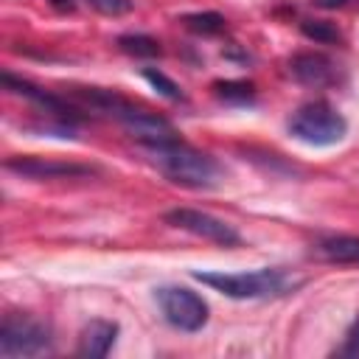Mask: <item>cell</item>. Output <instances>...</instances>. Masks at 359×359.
I'll use <instances>...</instances> for the list:
<instances>
[{
  "label": "cell",
  "mask_w": 359,
  "mask_h": 359,
  "mask_svg": "<svg viewBox=\"0 0 359 359\" xmlns=\"http://www.w3.org/2000/svg\"><path fill=\"white\" fill-rule=\"evenodd\" d=\"M314 255L328 264H359V236H325L314 244Z\"/></svg>",
  "instance_id": "cell-12"
},
{
  "label": "cell",
  "mask_w": 359,
  "mask_h": 359,
  "mask_svg": "<svg viewBox=\"0 0 359 359\" xmlns=\"http://www.w3.org/2000/svg\"><path fill=\"white\" fill-rule=\"evenodd\" d=\"M50 342V328L28 314H6L0 323V353L6 359L48 353Z\"/></svg>",
  "instance_id": "cell-4"
},
{
  "label": "cell",
  "mask_w": 359,
  "mask_h": 359,
  "mask_svg": "<svg viewBox=\"0 0 359 359\" xmlns=\"http://www.w3.org/2000/svg\"><path fill=\"white\" fill-rule=\"evenodd\" d=\"M300 34H303L306 39L320 42V45H334V42L342 39L339 28H337L334 22H328V20H303V22H300Z\"/></svg>",
  "instance_id": "cell-16"
},
{
  "label": "cell",
  "mask_w": 359,
  "mask_h": 359,
  "mask_svg": "<svg viewBox=\"0 0 359 359\" xmlns=\"http://www.w3.org/2000/svg\"><path fill=\"white\" fill-rule=\"evenodd\" d=\"M157 303H160L163 317L174 328L185 331V334H194L208 323V303L196 292H191L185 286H163V289H157Z\"/></svg>",
  "instance_id": "cell-5"
},
{
  "label": "cell",
  "mask_w": 359,
  "mask_h": 359,
  "mask_svg": "<svg viewBox=\"0 0 359 359\" xmlns=\"http://www.w3.org/2000/svg\"><path fill=\"white\" fill-rule=\"evenodd\" d=\"M337 353L339 356H359V317L351 323V328L345 334V342H342V348Z\"/></svg>",
  "instance_id": "cell-19"
},
{
  "label": "cell",
  "mask_w": 359,
  "mask_h": 359,
  "mask_svg": "<svg viewBox=\"0 0 359 359\" xmlns=\"http://www.w3.org/2000/svg\"><path fill=\"white\" fill-rule=\"evenodd\" d=\"M118 121H121V123L126 126V132H129L137 143H143L146 149H157V146H165V143L180 140V137H177V129H174L163 115L149 112V109H140V107H135V104H132Z\"/></svg>",
  "instance_id": "cell-8"
},
{
  "label": "cell",
  "mask_w": 359,
  "mask_h": 359,
  "mask_svg": "<svg viewBox=\"0 0 359 359\" xmlns=\"http://www.w3.org/2000/svg\"><path fill=\"white\" fill-rule=\"evenodd\" d=\"M53 8H59V11H70L73 8V0H48Z\"/></svg>",
  "instance_id": "cell-21"
},
{
  "label": "cell",
  "mask_w": 359,
  "mask_h": 359,
  "mask_svg": "<svg viewBox=\"0 0 359 359\" xmlns=\"http://www.w3.org/2000/svg\"><path fill=\"white\" fill-rule=\"evenodd\" d=\"M143 79L163 95V98H168V101H180L182 98V90H180V84L174 81V79H168L163 70H154V67H143Z\"/></svg>",
  "instance_id": "cell-17"
},
{
  "label": "cell",
  "mask_w": 359,
  "mask_h": 359,
  "mask_svg": "<svg viewBox=\"0 0 359 359\" xmlns=\"http://www.w3.org/2000/svg\"><path fill=\"white\" fill-rule=\"evenodd\" d=\"M182 25L194 34H202V36H216L224 31L227 20L219 14V11H194V14H185L182 17Z\"/></svg>",
  "instance_id": "cell-15"
},
{
  "label": "cell",
  "mask_w": 359,
  "mask_h": 359,
  "mask_svg": "<svg viewBox=\"0 0 359 359\" xmlns=\"http://www.w3.org/2000/svg\"><path fill=\"white\" fill-rule=\"evenodd\" d=\"M289 73L306 87H328L337 79V65L320 50H300L289 59Z\"/></svg>",
  "instance_id": "cell-10"
},
{
  "label": "cell",
  "mask_w": 359,
  "mask_h": 359,
  "mask_svg": "<svg viewBox=\"0 0 359 359\" xmlns=\"http://www.w3.org/2000/svg\"><path fill=\"white\" fill-rule=\"evenodd\" d=\"M118 339V323L112 320H93L81 328V337H79V348L76 353L84 356V359H101L112 351Z\"/></svg>",
  "instance_id": "cell-11"
},
{
  "label": "cell",
  "mask_w": 359,
  "mask_h": 359,
  "mask_svg": "<svg viewBox=\"0 0 359 359\" xmlns=\"http://www.w3.org/2000/svg\"><path fill=\"white\" fill-rule=\"evenodd\" d=\"M348 3L351 0H314V6H320V8H342Z\"/></svg>",
  "instance_id": "cell-20"
},
{
  "label": "cell",
  "mask_w": 359,
  "mask_h": 359,
  "mask_svg": "<svg viewBox=\"0 0 359 359\" xmlns=\"http://www.w3.org/2000/svg\"><path fill=\"white\" fill-rule=\"evenodd\" d=\"M216 98L227 104H252L255 101V84L244 79H227V81H213Z\"/></svg>",
  "instance_id": "cell-14"
},
{
  "label": "cell",
  "mask_w": 359,
  "mask_h": 359,
  "mask_svg": "<svg viewBox=\"0 0 359 359\" xmlns=\"http://www.w3.org/2000/svg\"><path fill=\"white\" fill-rule=\"evenodd\" d=\"M6 168L25 177V180H79V177H93L95 168L81 165V163H65V160H48V157H34V154H20L8 157Z\"/></svg>",
  "instance_id": "cell-7"
},
{
  "label": "cell",
  "mask_w": 359,
  "mask_h": 359,
  "mask_svg": "<svg viewBox=\"0 0 359 359\" xmlns=\"http://www.w3.org/2000/svg\"><path fill=\"white\" fill-rule=\"evenodd\" d=\"M95 11L107 14V17H121L132 11V0H87Z\"/></svg>",
  "instance_id": "cell-18"
},
{
  "label": "cell",
  "mask_w": 359,
  "mask_h": 359,
  "mask_svg": "<svg viewBox=\"0 0 359 359\" xmlns=\"http://www.w3.org/2000/svg\"><path fill=\"white\" fill-rule=\"evenodd\" d=\"M3 87H6L8 93H14V95H22V98L39 104V107H42L48 115H53L59 123H67V126H70L73 121L81 118L79 109L70 107L65 98H59V95H53V93H45L42 87H36V84H31V81H25V79H17V76H11V73H3Z\"/></svg>",
  "instance_id": "cell-9"
},
{
  "label": "cell",
  "mask_w": 359,
  "mask_h": 359,
  "mask_svg": "<svg viewBox=\"0 0 359 359\" xmlns=\"http://www.w3.org/2000/svg\"><path fill=\"white\" fill-rule=\"evenodd\" d=\"M163 219H165V224L180 227L185 233H194V236H199L205 241H213L219 247L241 244V233L233 224H227L224 219H216V216H210L205 210H196V208H174Z\"/></svg>",
  "instance_id": "cell-6"
},
{
  "label": "cell",
  "mask_w": 359,
  "mask_h": 359,
  "mask_svg": "<svg viewBox=\"0 0 359 359\" xmlns=\"http://www.w3.org/2000/svg\"><path fill=\"white\" fill-rule=\"evenodd\" d=\"M289 132L309 146H334L345 137V118L325 101H309L289 118Z\"/></svg>",
  "instance_id": "cell-3"
},
{
  "label": "cell",
  "mask_w": 359,
  "mask_h": 359,
  "mask_svg": "<svg viewBox=\"0 0 359 359\" xmlns=\"http://www.w3.org/2000/svg\"><path fill=\"white\" fill-rule=\"evenodd\" d=\"M118 48L135 59H157L163 53L160 42L149 34H121L118 36Z\"/></svg>",
  "instance_id": "cell-13"
},
{
  "label": "cell",
  "mask_w": 359,
  "mask_h": 359,
  "mask_svg": "<svg viewBox=\"0 0 359 359\" xmlns=\"http://www.w3.org/2000/svg\"><path fill=\"white\" fill-rule=\"evenodd\" d=\"M149 151L154 154V163L163 171V177H168L171 182L182 185V188H194V191L213 188L222 177V168L210 154H205L182 140H174V143H165V146H157Z\"/></svg>",
  "instance_id": "cell-2"
},
{
  "label": "cell",
  "mask_w": 359,
  "mask_h": 359,
  "mask_svg": "<svg viewBox=\"0 0 359 359\" xmlns=\"http://www.w3.org/2000/svg\"><path fill=\"white\" fill-rule=\"evenodd\" d=\"M194 278L233 300H266L289 294L300 286V280L289 278L286 269L264 266L255 272H194Z\"/></svg>",
  "instance_id": "cell-1"
}]
</instances>
